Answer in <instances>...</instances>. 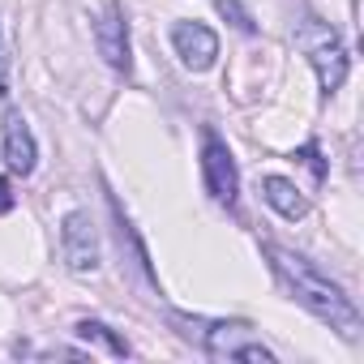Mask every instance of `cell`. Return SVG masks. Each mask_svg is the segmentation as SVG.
Masks as SVG:
<instances>
[{
    "instance_id": "9c48e42d",
    "label": "cell",
    "mask_w": 364,
    "mask_h": 364,
    "mask_svg": "<svg viewBox=\"0 0 364 364\" xmlns=\"http://www.w3.org/2000/svg\"><path fill=\"white\" fill-rule=\"evenodd\" d=\"M262 198H266V206H270L279 219H291V223H296V219L309 215V198L291 185L287 176H266V180H262Z\"/></svg>"
},
{
    "instance_id": "7a4b0ae2",
    "label": "cell",
    "mask_w": 364,
    "mask_h": 364,
    "mask_svg": "<svg viewBox=\"0 0 364 364\" xmlns=\"http://www.w3.org/2000/svg\"><path fill=\"white\" fill-rule=\"evenodd\" d=\"M171 326H180V334L193 338L206 355L215 360H245V364H274V351L253 338L249 326H236V321H193V317H171Z\"/></svg>"
},
{
    "instance_id": "277c9868",
    "label": "cell",
    "mask_w": 364,
    "mask_h": 364,
    "mask_svg": "<svg viewBox=\"0 0 364 364\" xmlns=\"http://www.w3.org/2000/svg\"><path fill=\"white\" fill-rule=\"evenodd\" d=\"M60 257L73 274H95L99 262H103V249H99V232L90 223L86 210H69L65 223H60Z\"/></svg>"
},
{
    "instance_id": "3957f363",
    "label": "cell",
    "mask_w": 364,
    "mask_h": 364,
    "mask_svg": "<svg viewBox=\"0 0 364 364\" xmlns=\"http://www.w3.org/2000/svg\"><path fill=\"white\" fill-rule=\"evenodd\" d=\"M291 39H296V48L304 52V60L313 65L321 95H334V90L347 82V48H343V39L334 35V26H326V22L313 18V14H300V22L291 26Z\"/></svg>"
},
{
    "instance_id": "6da1fadb",
    "label": "cell",
    "mask_w": 364,
    "mask_h": 364,
    "mask_svg": "<svg viewBox=\"0 0 364 364\" xmlns=\"http://www.w3.org/2000/svg\"><path fill=\"white\" fill-rule=\"evenodd\" d=\"M266 253H270L279 279L287 283V291L296 296V304H304L317 321H326V326L338 330L343 338H355V334H360V313H355L351 296H347L338 283H330L309 257H300V253H291V249L266 245Z\"/></svg>"
},
{
    "instance_id": "5b68a950",
    "label": "cell",
    "mask_w": 364,
    "mask_h": 364,
    "mask_svg": "<svg viewBox=\"0 0 364 364\" xmlns=\"http://www.w3.org/2000/svg\"><path fill=\"white\" fill-rule=\"evenodd\" d=\"M95 43H99V56L112 73H124L133 69V52H129V18L120 5H103V14L95 18Z\"/></svg>"
},
{
    "instance_id": "30bf717a",
    "label": "cell",
    "mask_w": 364,
    "mask_h": 364,
    "mask_svg": "<svg viewBox=\"0 0 364 364\" xmlns=\"http://www.w3.org/2000/svg\"><path fill=\"white\" fill-rule=\"evenodd\" d=\"M73 334H77V338H86V343H103V347H107L112 355H120V360H129V355H133V347H129L112 326H103V321H95V317H82Z\"/></svg>"
},
{
    "instance_id": "4fadbf2b",
    "label": "cell",
    "mask_w": 364,
    "mask_h": 364,
    "mask_svg": "<svg viewBox=\"0 0 364 364\" xmlns=\"http://www.w3.org/2000/svg\"><path fill=\"white\" fill-rule=\"evenodd\" d=\"M14 210V189H9V180L0 176V215H9Z\"/></svg>"
},
{
    "instance_id": "8992f818",
    "label": "cell",
    "mask_w": 364,
    "mask_h": 364,
    "mask_svg": "<svg viewBox=\"0 0 364 364\" xmlns=\"http://www.w3.org/2000/svg\"><path fill=\"white\" fill-rule=\"evenodd\" d=\"M202 180H206V193L219 202V206H232L236 193H240V171H236V159L232 150L206 133V146H202Z\"/></svg>"
},
{
    "instance_id": "7c38bea8",
    "label": "cell",
    "mask_w": 364,
    "mask_h": 364,
    "mask_svg": "<svg viewBox=\"0 0 364 364\" xmlns=\"http://www.w3.org/2000/svg\"><path fill=\"white\" fill-rule=\"evenodd\" d=\"M300 154H304V159H309V167H313V176H317V180H321V176H326V163H321V159H317V146H313V141H309V146H304V150H300Z\"/></svg>"
},
{
    "instance_id": "ba28073f",
    "label": "cell",
    "mask_w": 364,
    "mask_h": 364,
    "mask_svg": "<svg viewBox=\"0 0 364 364\" xmlns=\"http://www.w3.org/2000/svg\"><path fill=\"white\" fill-rule=\"evenodd\" d=\"M0 150H5V163L14 176H31L39 167V146H35V133L26 124L22 112H9L5 116V133H0Z\"/></svg>"
},
{
    "instance_id": "8fae6325",
    "label": "cell",
    "mask_w": 364,
    "mask_h": 364,
    "mask_svg": "<svg viewBox=\"0 0 364 364\" xmlns=\"http://www.w3.org/2000/svg\"><path fill=\"white\" fill-rule=\"evenodd\" d=\"M9 99V56H5V39H0V103Z\"/></svg>"
},
{
    "instance_id": "52a82bcc",
    "label": "cell",
    "mask_w": 364,
    "mask_h": 364,
    "mask_svg": "<svg viewBox=\"0 0 364 364\" xmlns=\"http://www.w3.org/2000/svg\"><path fill=\"white\" fill-rule=\"evenodd\" d=\"M171 48H176L180 65L193 69V73H206L219 60V35L202 22H176L171 26Z\"/></svg>"
}]
</instances>
